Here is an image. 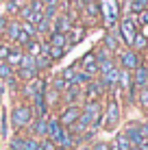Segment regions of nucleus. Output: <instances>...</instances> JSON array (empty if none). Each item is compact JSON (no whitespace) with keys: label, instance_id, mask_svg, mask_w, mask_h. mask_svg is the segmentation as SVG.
I'll return each instance as SVG.
<instances>
[{"label":"nucleus","instance_id":"obj_1","mask_svg":"<svg viewBox=\"0 0 148 150\" xmlns=\"http://www.w3.org/2000/svg\"><path fill=\"white\" fill-rule=\"evenodd\" d=\"M30 120H33V111H30V107H15L13 113H11V122H13L15 128L28 126Z\"/></svg>","mask_w":148,"mask_h":150},{"label":"nucleus","instance_id":"obj_2","mask_svg":"<svg viewBox=\"0 0 148 150\" xmlns=\"http://www.w3.org/2000/svg\"><path fill=\"white\" fill-rule=\"evenodd\" d=\"M100 4H103V13H105V20L109 26H113L115 20L120 18V4L115 2V0H100Z\"/></svg>","mask_w":148,"mask_h":150},{"label":"nucleus","instance_id":"obj_3","mask_svg":"<svg viewBox=\"0 0 148 150\" xmlns=\"http://www.w3.org/2000/svg\"><path fill=\"white\" fill-rule=\"evenodd\" d=\"M120 30H122V37H124L126 44H133V39L137 37V24H135V20L133 18H126L124 22H122Z\"/></svg>","mask_w":148,"mask_h":150},{"label":"nucleus","instance_id":"obj_4","mask_svg":"<svg viewBox=\"0 0 148 150\" xmlns=\"http://www.w3.org/2000/svg\"><path fill=\"white\" fill-rule=\"evenodd\" d=\"M79 115H81V107H76V105H70L68 109H65L63 113H61V117H59V124L61 126H72V124L79 120Z\"/></svg>","mask_w":148,"mask_h":150},{"label":"nucleus","instance_id":"obj_5","mask_svg":"<svg viewBox=\"0 0 148 150\" xmlns=\"http://www.w3.org/2000/svg\"><path fill=\"white\" fill-rule=\"evenodd\" d=\"M118 117H120V107H118V102H115V100H111L109 107H107V117H105L107 128H113L115 122H118Z\"/></svg>","mask_w":148,"mask_h":150},{"label":"nucleus","instance_id":"obj_6","mask_svg":"<svg viewBox=\"0 0 148 150\" xmlns=\"http://www.w3.org/2000/svg\"><path fill=\"white\" fill-rule=\"evenodd\" d=\"M122 65H124V70H126V72L137 70V68H140V57H137L133 50H126V52L122 54Z\"/></svg>","mask_w":148,"mask_h":150},{"label":"nucleus","instance_id":"obj_7","mask_svg":"<svg viewBox=\"0 0 148 150\" xmlns=\"http://www.w3.org/2000/svg\"><path fill=\"white\" fill-rule=\"evenodd\" d=\"M81 65H83L85 74H89V76H94L96 72H98V61H96V54H94V52L85 54V59L81 61Z\"/></svg>","mask_w":148,"mask_h":150},{"label":"nucleus","instance_id":"obj_8","mask_svg":"<svg viewBox=\"0 0 148 150\" xmlns=\"http://www.w3.org/2000/svg\"><path fill=\"white\" fill-rule=\"evenodd\" d=\"M124 135H126V139L131 142V146H142V142H144L142 135H140V126H133V124L124 131Z\"/></svg>","mask_w":148,"mask_h":150},{"label":"nucleus","instance_id":"obj_9","mask_svg":"<svg viewBox=\"0 0 148 150\" xmlns=\"http://www.w3.org/2000/svg\"><path fill=\"white\" fill-rule=\"evenodd\" d=\"M135 85L137 87H148V68H144V65H140V68L135 70Z\"/></svg>","mask_w":148,"mask_h":150},{"label":"nucleus","instance_id":"obj_10","mask_svg":"<svg viewBox=\"0 0 148 150\" xmlns=\"http://www.w3.org/2000/svg\"><path fill=\"white\" fill-rule=\"evenodd\" d=\"M72 28V22H70L68 15H59L57 18V24H55V33H68Z\"/></svg>","mask_w":148,"mask_h":150},{"label":"nucleus","instance_id":"obj_11","mask_svg":"<svg viewBox=\"0 0 148 150\" xmlns=\"http://www.w3.org/2000/svg\"><path fill=\"white\" fill-rule=\"evenodd\" d=\"M100 87H103V85H100V83H96V81L89 83L87 94H85V96H87V102H96V98L100 96Z\"/></svg>","mask_w":148,"mask_h":150},{"label":"nucleus","instance_id":"obj_12","mask_svg":"<svg viewBox=\"0 0 148 150\" xmlns=\"http://www.w3.org/2000/svg\"><path fill=\"white\" fill-rule=\"evenodd\" d=\"M118 81H120V72L118 70H109L107 74H103V83L105 85H109V87H113V85H118Z\"/></svg>","mask_w":148,"mask_h":150},{"label":"nucleus","instance_id":"obj_13","mask_svg":"<svg viewBox=\"0 0 148 150\" xmlns=\"http://www.w3.org/2000/svg\"><path fill=\"white\" fill-rule=\"evenodd\" d=\"M79 98H81V89H79V87H74V85L70 87V89H65V94H63V100L68 102V105H74Z\"/></svg>","mask_w":148,"mask_h":150},{"label":"nucleus","instance_id":"obj_14","mask_svg":"<svg viewBox=\"0 0 148 150\" xmlns=\"http://www.w3.org/2000/svg\"><path fill=\"white\" fill-rule=\"evenodd\" d=\"M61 131H63V126L59 124V120H48V135H50V142H52V139L57 137Z\"/></svg>","mask_w":148,"mask_h":150},{"label":"nucleus","instance_id":"obj_15","mask_svg":"<svg viewBox=\"0 0 148 150\" xmlns=\"http://www.w3.org/2000/svg\"><path fill=\"white\" fill-rule=\"evenodd\" d=\"M65 44H68V35H65V33H52V41H50V46L65 48Z\"/></svg>","mask_w":148,"mask_h":150},{"label":"nucleus","instance_id":"obj_16","mask_svg":"<svg viewBox=\"0 0 148 150\" xmlns=\"http://www.w3.org/2000/svg\"><path fill=\"white\" fill-rule=\"evenodd\" d=\"M33 131L37 133V135H46V133H48V122H46V117H37V122L33 124Z\"/></svg>","mask_w":148,"mask_h":150},{"label":"nucleus","instance_id":"obj_17","mask_svg":"<svg viewBox=\"0 0 148 150\" xmlns=\"http://www.w3.org/2000/svg\"><path fill=\"white\" fill-rule=\"evenodd\" d=\"M48 65H50V57L48 54L35 57V70H44V68H48Z\"/></svg>","mask_w":148,"mask_h":150},{"label":"nucleus","instance_id":"obj_18","mask_svg":"<svg viewBox=\"0 0 148 150\" xmlns=\"http://www.w3.org/2000/svg\"><path fill=\"white\" fill-rule=\"evenodd\" d=\"M144 9H148V0H131V11L142 13Z\"/></svg>","mask_w":148,"mask_h":150},{"label":"nucleus","instance_id":"obj_19","mask_svg":"<svg viewBox=\"0 0 148 150\" xmlns=\"http://www.w3.org/2000/svg\"><path fill=\"white\" fill-rule=\"evenodd\" d=\"M118 83H120L122 87H124V89H129L131 94H133V87H131V74H129L126 70H124V72H120V81H118Z\"/></svg>","mask_w":148,"mask_h":150},{"label":"nucleus","instance_id":"obj_20","mask_svg":"<svg viewBox=\"0 0 148 150\" xmlns=\"http://www.w3.org/2000/svg\"><path fill=\"white\" fill-rule=\"evenodd\" d=\"M35 74H37L35 68H20V79H24V81H33Z\"/></svg>","mask_w":148,"mask_h":150},{"label":"nucleus","instance_id":"obj_21","mask_svg":"<svg viewBox=\"0 0 148 150\" xmlns=\"http://www.w3.org/2000/svg\"><path fill=\"white\" fill-rule=\"evenodd\" d=\"M20 61H22V52H18V50H11L7 57V65H20Z\"/></svg>","mask_w":148,"mask_h":150},{"label":"nucleus","instance_id":"obj_22","mask_svg":"<svg viewBox=\"0 0 148 150\" xmlns=\"http://www.w3.org/2000/svg\"><path fill=\"white\" fill-rule=\"evenodd\" d=\"M91 79V76L89 74H85V72H79V74H74V79L72 81H70V85H74V87H79L81 85V83H87Z\"/></svg>","mask_w":148,"mask_h":150},{"label":"nucleus","instance_id":"obj_23","mask_svg":"<svg viewBox=\"0 0 148 150\" xmlns=\"http://www.w3.org/2000/svg\"><path fill=\"white\" fill-rule=\"evenodd\" d=\"M7 35H9V39H18V35H20V24L18 22H11L7 26Z\"/></svg>","mask_w":148,"mask_h":150},{"label":"nucleus","instance_id":"obj_24","mask_svg":"<svg viewBox=\"0 0 148 150\" xmlns=\"http://www.w3.org/2000/svg\"><path fill=\"white\" fill-rule=\"evenodd\" d=\"M115 144H118V148H120V150H131V142L126 139V135H124V133H120V135H118Z\"/></svg>","mask_w":148,"mask_h":150},{"label":"nucleus","instance_id":"obj_25","mask_svg":"<svg viewBox=\"0 0 148 150\" xmlns=\"http://www.w3.org/2000/svg\"><path fill=\"white\" fill-rule=\"evenodd\" d=\"M20 68H35V57H30V54H22Z\"/></svg>","mask_w":148,"mask_h":150},{"label":"nucleus","instance_id":"obj_26","mask_svg":"<svg viewBox=\"0 0 148 150\" xmlns=\"http://www.w3.org/2000/svg\"><path fill=\"white\" fill-rule=\"evenodd\" d=\"M98 70L103 72V74H107L109 70H113V61H111V59H105V61H100V63H98Z\"/></svg>","mask_w":148,"mask_h":150},{"label":"nucleus","instance_id":"obj_27","mask_svg":"<svg viewBox=\"0 0 148 150\" xmlns=\"http://www.w3.org/2000/svg\"><path fill=\"white\" fill-rule=\"evenodd\" d=\"M105 46L109 50H118V39L113 37V35H107V39H105Z\"/></svg>","mask_w":148,"mask_h":150},{"label":"nucleus","instance_id":"obj_28","mask_svg":"<svg viewBox=\"0 0 148 150\" xmlns=\"http://www.w3.org/2000/svg\"><path fill=\"white\" fill-rule=\"evenodd\" d=\"M63 50H65V48H57V46H50L48 54H50V59H59V57H63Z\"/></svg>","mask_w":148,"mask_h":150},{"label":"nucleus","instance_id":"obj_29","mask_svg":"<svg viewBox=\"0 0 148 150\" xmlns=\"http://www.w3.org/2000/svg\"><path fill=\"white\" fill-rule=\"evenodd\" d=\"M0 79H11V65L0 63Z\"/></svg>","mask_w":148,"mask_h":150},{"label":"nucleus","instance_id":"obj_30","mask_svg":"<svg viewBox=\"0 0 148 150\" xmlns=\"http://www.w3.org/2000/svg\"><path fill=\"white\" fill-rule=\"evenodd\" d=\"M140 105L144 107V109H148V87H144V89L140 91Z\"/></svg>","mask_w":148,"mask_h":150},{"label":"nucleus","instance_id":"obj_31","mask_svg":"<svg viewBox=\"0 0 148 150\" xmlns=\"http://www.w3.org/2000/svg\"><path fill=\"white\" fill-rule=\"evenodd\" d=\"M65 89H68V83H65V81L59 76V79L55 81V91H65Z\"/></svg>","mask_w":148,"mask_h":150},{"label":"nucleus","instance_id":"obj_32","mask_svg":"<svg viewBox=\"0 0 148 150\" xmlns=\"http://www.w3.org/2000/svg\"><path fill=\"white\" fill-rule=\"evenodd\" d=\"M48 26H50V22H48L46 18H42V20L37 22V28H35V30H39V33H46V30H48Z\"/></svg>","mask_w":148,"mask_h":150},{"label":"nucleus","instance_id":"obj_33","mask_svg":"<svg viewBox=\"0 0 148 150\" xmlns=\"http://www.w3.org/2000/svg\"><path fill=\"white\" fill-rule=\"evenodd\" d=\"M20 28H22L24 33L28 35V37H33V35H35V26H33V24H30V22H24V24H22V26H20Z\"/></svg>","mask_w":148,"mask_h":150},{"label":"nucleus","instance_id":"obj_34","mask_svg":"<svg viewBox=\"0 0 148 150\" xmlns=\"http://www.w3.org/2000/svg\"><path fill=\"white\" fill-rule=\"evenodd\" d=\"M131 46H135V48H146V37L137 35V37L133 39V44H131Z\"/></svg>","mask_w":148,"mask_h":150},{"label":"nucleus","instance_id":"obj_35","mask_svg":"<svg viewBox=\"0 0 148 150\" xmlns=\"http://www.w3.org/2000/svg\"><path fill=\"white\" fill-rule=\"evenodd\" d=\"M87 13L91 15V18H94V15H98V13H100V9H98V7H96V4H94V2H89V4H87Z\"/></svg>","mask_w":148,"mask_h":150},{"label":"nucleus","instance_id":"obj_36","mask_svg":"<svg viewBox=\"0 0 148 150\" xmlns=\"http://www.w3.org/2000/svg\"><path fill=\"white\" fill-rule=\"evenodd\" d=\"M39 150H55V144L50 142V139H46V142L39 144Z\"/></svg>","mask_w":148,"mask_h":150},{"label":"nucleus","instance_id":"obj_37","mask_svg":"<svg viewBox=\"0 0 148 150\" xmlns=\"http://www.w3.org/2000/svg\"><path fill=\"white\" fill-rule=\"evenodd\" d=\"M18 9H20V2H18V0H11V2L7 4V11H11V13H15Z\"/></svg>","mask_w":148,"mask_h":150},{"label":"nucleus","instance_id":"obj_38","mask_svg":"<svg viewBox=\"0 0 148 150\" xmlns=\"http://www.w3.org/2000/svg\"><path fill=\"white\" fill-rule=\"evenodd\" d=\"M18 41H20V44H28V41H30V37H28V35H26V33H24V30H22V28H20V35H18Z\"/></svg>","mask_w":148,"mask_h":150},{"label":"nucleus","instance_id":"obj_39","mask_svg":"<svg viewBox=\"0 0 148 150\" xmlns=\"http://www.w3.org/2000/svg\"><path fill=\"white\" fill-rule=\"evenodd\" d=\"M20 13H22V18H24V20L28 22V20H30V15H33V9H30V7H24L22 11H20Z\"/></svg>","mask_w":148,"mask_h":150},{"label":"nucleus","instance_id":"obj_40","mask_svg":"<svg viewBox=\"0 0 148 150\" xmlns=\"http://www.w3.org/2000/svg\"><path fill=\"white\" fill-rule=\"evenodd\" d=\"M81 37H83V30H79V28H74V33H72V37H70V41H72V44H74V41H79Z\"/></svg>","mask_w":148,"mask_h":150},{"label":"nucleus","instance_id":"obj_41","mask_svg":"<svg viewBox=\"0 0 148 150\" xmlns=\"http://www.w3.org/2000/svg\"><path fill=\"white\" fill-rule=\"evenodd\" d=\"M30 9H33V11H39V13H42V9H44L42 0H33V4H30Z\"/></svg>","mask_w":148,"mask_h":150},{"label":"nucleus","instance_id":"obj_42","mask_svg":"<svg viewBox=\"0 0 148 150\" xmlns=\"http://www.w3.org/2000/svg\"><path fill=\"white\" fill-rule=\"evenodd\" d=\"M9 52H11V48H9V46H0V59H7Z\"/></svg>","mask_w":148,"mask_h":150},{"label":"nucleus","instance_id":"obj_43","mask_svg":"<svg viewBox=\"0 0 148 150\" xmlns=\"http://www.w3.org/2000/svg\"><path fill=\"white\" fill-rule=\"evenodd\" d=\"M140 135H142V139H148V124H142L140 126Z\"/></svg>","mask_w":148,"mask_h":150},{"label":"nucleus","instance_id":"obj_44","mask_svg":"<svg viewBox=\"0 0 148 150\" xmlns=\"http://www.w3.org/2000/svg\"><path fill=\"white\" fill-rule=\"evenodd\" d=\"M44 11H46V20H48V18H52V15H55V7H46Z\"/></svg>","mask_w":148,"mask_h":150},{"label":"nucleus","instance_id":"obj_45","mask_svg":"<svg viewBox=\"0 0 148 150\" xmlns=\"http://www.w3.org/2000/svg\"><path fill=\"white\" fill-rule=\"evenodd\" d=\"M91 150H109V146H107V144H100V142H98V144H96V146L91 148Z\"/></svg>","mask_w":148,"mask_h":150},{"label":"nucleus","instance_id":"obj_46","mask_svg":"<svg viewBox=\"0 0 148 150\" xmlns=\"http://www.w3.org/2000/svg\"><path fill=\"white\" fill-rule=\"evenodd\" d=\"M142 22L148 24V9H144V11H142Z\"/></svg>","mask_w":148,"mask_h":150},{"label":"nucleus","instance_id":"obj_47","mask_svg":"<svg viewBox=\"0 0 148 150\" xmlns=\"http://www.w3.org/2000/svg\"><path fill=\"white\" fill-rule=\"evenodd\" d=\"M4 26H7V20H4V18H0V33L4 30Z\"/></svg>","mask_w":148,"mask_h":150},{"label":"nucleus","instance_id":"obj_48","mask_svg":"<svg viewBox=\"0 0 148 150\" xmlns=\"http://www.w3.org/2000/svg\"><path fill=\"white\" fill-rule=\"evenodd\" d=\"M142 37L148 39V24H144V30H142Z\"/></svg>","mask_w":148,"mask_h":150},{"label":"nucleus","instance_id":"obj_49","mask_svg":"<svg viewBox=\"0 0 148 150\" xmlns=\"http://www.w3.org/2000/svg\"><path fill=\"white\" fill-rule=\"evenodd\" d=\"M109 150H120V148H118V144L113 142V144H111V146H109Z\"/></svg>","mask_w":148,"mask_h":150},{"label":"nucleus","instance_id":"obj_50","mask_svg":"<svg viewBox=\"0 0 148 150\" xmlns=\"http://www.w3.org/2000/svg\"><path fill=\"white\" fill-rule=\"evenodd\" d=\"M46 2H48V7H55V4H57V0H46Z\"/></svg>","mask_w":148,"mask_h":150},{"label":"nucleus","instance_id":"obj_51","mask_svg":"<svg viewBox=\"0 0 148 150\" xmlns=\"http://www.w3.org/2000/svg\"><path fill=\"white\" fill-rule=\"evenodd\" d=\"M131 150H142L140 146H131Z\"/></svg>","mask_w":148,"mask_h":150},{"label":"nucleus","instance_id":"obj_52","mask_svg":"<svg viewBox=\"0 0 148 150\" xmlns=\"http://www.w3.org/2000/svg\"><path fill=\"white\" fill-rule=\"evenodd\" d=\"M79 2H94V0H79Z\"/></svg>","mask_w":148,"mask_h":150},{"label":"nucleus","instance_id":"obj_53","mask_svg":"<svg viewBox=\"0 0 148 150\" xmlns=\"http://www.w3.org/2000/svg\"><path fill=\"white\" fill-rule=\"evenodd\" d=\"M55 150H65V148H55Z\"/></svg>","mask_w":148,"mask_h":150},{"label":"nucleus","instance_id":"obj_54","mask_svg":"<svg viewBox=\"0 0 148 150\" xmlns=\"http://www.w3.org/2000/svg\"><path fill=\"white\" fill-rule=\"evenodd\" d=\"M0 94H2V87H0Z\"/></svg>","mask_w":148,"mask_h":150},{"label":"nucleus","instance_id":"obj_55","mask_svg":"<svg viewBox=\"0 0 148 150\" xmlns=\"http://www.w3.org/2000/svg\"><path fill=\"white\" fill-rule=\"evenodd\" d=\"M146 146H148V139H146Z\"/></svg>","mask_w":148,"mask_h":150},{"label":"nucleus","instance_id":"obj_56","mask_svg":"<svg viewBox=\"0 0 148 150\" xmlns=\"http://www.w3.org/2000/svg\"><path fill=\"white\" fill-rule=\"evenodd\" d=\"M83 150H87V148H83Z\"/></svg>","mask_w":148,"mask_h":150}]
</instances>
